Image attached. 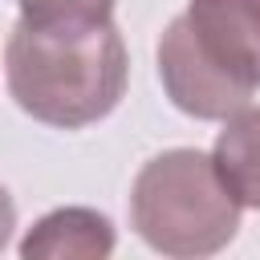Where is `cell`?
Here are the masks:
<instances>
[{
  "mask_svg": "<svg viewBox=\"0 0 260 260\" xmlns=\"http://www.w3.org/2000/svg\"><path fill=\"white\" fill-rule=\"evenodd\" d=\"M12 228H16V203H12V195L0 187V252H4L8 236H12Z\"/></svg>",
  "mask_w": 260,
  "mask_h": 260,
  "instance_id": "8",
  "label": "cell"
},
{
  "mask_svg": "<svg viewBox=\"0 0 260 260\" xmlns=\"http://www.w3.org/2000/svg\"><path fill=\"white\" fill-rule=\"evenodd\" d=\"M126 45L114 20L102 24H32L16 20L4 45L12 102L57 130L102 122L126 93Z\"/></svg>",
  "mask_w": 260,
  "mask_h": 260,
  "instance_id": "1",
  "label": "cell"
},
{
  "mask_svg": "<svg viewBox=\"0 0 260 260\" xmlns=\"http://www.w3.org/2000/svg\"><path fill=\"white\" fill-rule=\"evenodd\" d=\"M32 24H102L114 20V0H16Z\"/></svg>",
  "mask_w": 260,
  "mask_h": 260,
  "instance_id": "7",
  "label": "cell"
},
{
  "mask_svg": "<svg viewBox=\"0 0 260 260\" xmlns=\"http://www.w3.org/2000/svg\"><path fill=\"white\" fill-rule=\"evenodd\" d=\"M240 199L219 179L211 154L175 146L142 162L130 187V223L162 256H211L236 240Z\"/></svg>",
  "mask_w": 260,
  "mask_h": 260,
  "instance_id": "2",
  "label": "cell"
},
{
  "mask_svg": "<svg viewBox=\"0 0 260 260\" xmlns=\"http://www.w3.org/2000/svg\"><path fill=\"white\" fill-rule=\"evenodd\" d=\"M114 252V223L93 207H57L41 215L24 240V260H102Z\"/></svg>",
  "mask_w": 260,
  "mask_h": 260,
  "instance_id": "5",
  "label": "cell"
},
{
  "mask_svg": "<svg viewBox=\"0 0 260 260\" xmlns=\"http://www.w3.org/2000/svg\"><path fill=\"white\" fill-rule=\"evenodd\" d=\"M211 162L228 191L240 199V207H260V106H244L223 118Z\"/></svg>",
  "mask_w": 260,
  "mask_h": 260,
  "instance_id": "6",
  "label": "cell"
},
{
  "mask_svg": "<svg viewBox=\"0 0 260 260\" xmlns=\"http://www.w3.org/2000/svg\"><path fill=\"white\" fill-rule=\"evenodd\" d=\"M158 77L175 110L199 122H223L248 106L252 89L232 81L195 41L187 16H175L158 37Z\"/></svg>",
  "mask_w": 260,
  "mask_h": 260,
  "instance_id": "3",
  "label": "cell"
},
{
  "mask_svg": "<svg viewBox=\"0 0 260 260\" xmlns=\"http://www.w3.org/2000/svg\"><path fill=\"white\" fill-rule=\"evenodd\" d=\"M187 24L203 53L244 89H260V0H187Z\"/></svg>",
  "mask_w": 260,
  "mask_h": 260,
  "instance_id": "4",
  "label": "cell"
}]
</instances>
